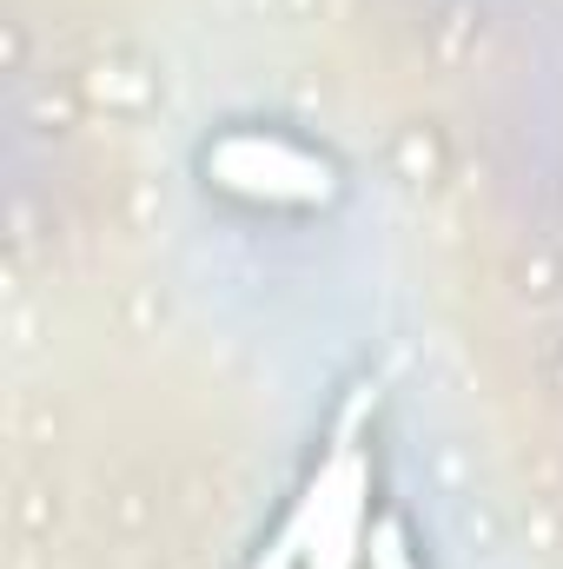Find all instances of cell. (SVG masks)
<instances>
[{
	"label": "cell",
	"instance_id": "1",
	"mask_svg": "<svg viewBox=\"0 0 563 569\" xmlns=\"http://www.w3.org/2000/svg\"><path fill=\"white\" fill-rule=\"evenodd\" d=\"M253 172H266V166H239V159H219V186H233V179H253ZM273 172H285L279 159H273ZM325 159H312L305 146H292V179H273V199L292 192V199H318L325 192Z\"/></svg>",
	"mask_w": 563,
	"mask_h": 569
}]
</instances>
